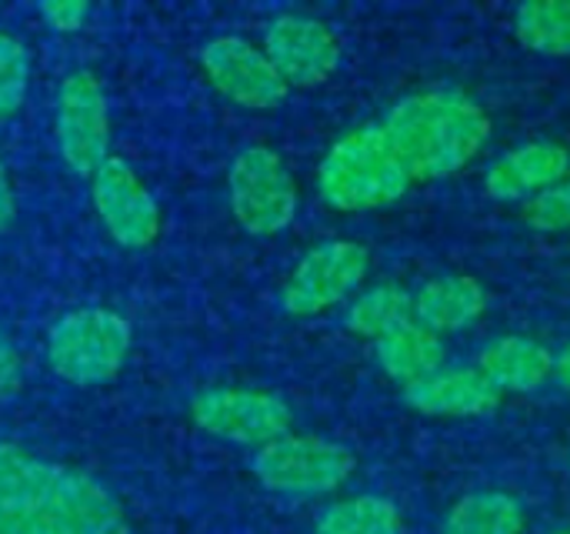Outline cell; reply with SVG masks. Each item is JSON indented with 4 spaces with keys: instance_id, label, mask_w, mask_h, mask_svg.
I'll list each match as a JSON object with an SVG mask.
<instances>
[{
    "instance_id": "1",
    "label": "cell",
    "mask_w": 570,
    "mask_h": 534,
    "mask_svg": "<svg viewBox=\"0 0 570 534\" xmlns=\"http://www.w3.org/2000/svg\"><path fill=\"white\" fill-rule=\"evenodd\" d=\"M0 534H130V525L90 475L0 441Z\"/></svg>"
},
{
    "instance_id": "2",
    "label": "cell",
    "mask_w": 570,
    "mask_h": 534,
    "mask_svg": "<svg viewBox=\"0 0 570 534\" xmlns=\"http://www.w3.org/2000/svg\"><path fill=\"white\" fill-rule=\"evenodd\" d=\"M384 130L414 181H438L484 151L491 117L461 90H421L391 107Z\"/></svg>"
},
{
    "instance_id": "3",
    "label": "cell",
    "mask_w": 570,
    "mask_h": 534,
    "mask_svg": "<svg viewBox=\"0 0 570 534\" xmlns=\"http://www.w3.org/2000/svg\"><path fill=\"white\" fill-rule=\"evenodd\" d=\"M414 177L397 157L384 124H364L344 134L317 167L321 197L341 214H364L401 201Z\"/></svg>"
},
{
    "instance_id": "4",
    "label": "cell",
    "mask_w": 570,
    "mask_h": 534,
    "mask_svg": "<svg viewBox=\"0 0 570 534\" xmlns=\"http://www.w3.org/2000/svg\"><path fill=\"white\" fill-rule=\"evenodd\" d=\"M130 351V324L107 308L63 314L47 338V361L57 378L90 388L110 381Z\"/></svg>"
},
{
    "instance_id": "5",
    "label": "cell",
    "mask_w": 570,
    "mask_h": 534,
    "mask_svg": "<svg viewBox=\"0 0 570 534\" xmlns=\"http://www.w3.org/2000/svg\"><path fill=\"white\" fill-rule=\"evenodd\" d=\"M357 462L351 448L317 435H284L254 455V475L267 492L291 498H321L344 488Z\"/></svg>"
},
{
    "instance_id": "6",
    "label": "cell",
    "mask_w": 570,
    "mask_h": 534,
    "mask_svg": "<svg viewBox=\"0 0 570 534\" xmlns=\"http://www.w3.org/2000/svg\"><path fill=\"white\" fill-rule=\"evenodd\" d=\"M230 207L247 234L267 237L284 231L297 214V184L284 157L264 144L244 147L227 174Z\"/></svg>"
},
{
    "instance_id": "7",
    "label": "cell",
    "mask_w": 570,
    "mask_h": 534,
    "mask_svg": "<svg viewBox=\"0 0 570 534\" xmlns=\"http://www.w3.org/2000/svg\"><path fill=\"white\" fill-rule=\"evenodd\" d=\"M371 251L357 241H324L311 247L284 284V311L294 318L324 314L347 301L367 278Z\"/></svg>"
},
{
    "instance_id": "8",
    "label": "cell",
    "mask_w": 570,
    "mask_h": 534,
    "mask_svg": "<svg viewBox=\"0 0 570 534\" xmlns=\"http://www.w3.org/2000/svg\"><path fill=\"white\" fill-rule=\"evenodd\" d=\"M190 415L200 431L247 448H264L291 435L294 415L287 401L267 391L247 388H210L190 401Z\"/></svg>"
},
{
    "instance_id": "9",
    "label": "cell",
    "mask_w": 570,
    "mask_h": 534,
    "mask_svg": "<svg viewBox=\"0 0 570 534\" xmlns=\"http://www.w3.org/2000/svg\"><path fill=\"white\" fill-rule=\"evenodd\" d=\"M110 140V117L104 87L90 70H77L60 87L57 104V144L67 167L80 177H94L107 154Z\"/></svg>"
},
{
    "instance_id": "10",
    "label": "cell",
    "mask_w": 570,
    "mask_h": 534,
    "mask_svg": "<svg viewBox=\"0 0 570 534\" xmlns=\"http://www.w3.org/2000/svg\"><path fill=\"white\" fill-rule=\"evenodd\" d=\"M264 54L287 87H321L341 64V40L314 17L284 13L271 20L264 33Z\"/></svg>"
},
{
    "instance_id": "11",
    "label": "cell",
    "mask_w": 570,
    "mask_h": 534,
    "mask_svg": "<svg viewBox=\"0 0 570 534\" xmlns=\"http://www.w3.org/2000/svg\"><path fill=\"white\" fill-rule=\"evenodd\" d=\"M200 64L210 84L240 107L271 110L287 97V84L274 70L271 57L244 37H214L204 43Z\"/></svg>"
},
{
    "instance_id": "12",
    "label": "cell",
    "mask_w": 570,
    "mask_h": 534,
    "mask_svg": "<svg viewBox=\"0 0 570 534\" xmlns=\"http://www.w3.org/2000/svg\"><path fill=\"white\" fill-rule=\"evenodd\" d=\"M94 207L110 231V237L124 247H147L160 234V211L140 177L127 161L107 157L94 174Z\"/></svg>"
},
{
    "instance_id": "13",
    "label": "cell",
    "mask_w": 570,
    "mask_h": 534,
    "mask_svg": "<svg viewBox=\"0 0 570 534\" xmlns=\"http://www.w3.org/2000/svg\"><path fill=\"white\" fill-rule=\"evenodd\" d=\"M570 151L558 140H531L498 157L484 174V191L494 201H531L534 194L568 181Z\"/></svg>"
},
{
    "instance_id": "14",
    "label": "cell",
    "mask_w": 570,
    "mask_h": 534,
    "mask_svg": "<svg viewBox=\"0 0 570 534\" xmlns=\"http://www.w3.org/2000/svg\"><path fill=\"white\" fill-rule=\"evenodd\" d=\"M404 401L431 418H474L494 411L501 391L478 368H461V371H438L404 388Z\"/></svg>"
},
{
    "instance_id": "15",
    "label": "cell",
    "mask_w": 570,
    "mask_h": 534,
    "mask_svg": "<svg viewBox=\"0 0 570 534\" xmlns=\"http://www.w3.org/2000/svg\"><path fill=\"white\" fill-rule=\"evenodd\" d=\"M488 308V291L471 274H444L428 281L414 294V321L434 334L461 331L474 324Z\"/></svg>"
},
{
    "instance_id": "16",
    "label": "cell",
    "mask_w": 570,
    "mask_h": 534,
    "mask_svg": "<svg viewBox=\"0 0 570 534\" xmlns=\"http://www.w3.org/2000/svg\"><path fill=\"white\" fill-rule=\"evenodd\" d=\"M478 371L501 395L504 391L528 395V391H538L554 375V358L541 341L511 334V338H498L494 344L484 348V355L478 361Z\"/></svg>"
},
{
    "instance_id": "17",
    "label": "cell",
    "mask_w": 570,
    "mask_h": 534,
    "mask_svg": "<svg viewBox=\"0 0 570 534\" xmlns=\"http://www.w3.org/2000/svg\"><path fill=\"white\" fill-rule=\"evenodd\" d=\"M374 355H377V365L384 368V375L391 381H401L404 388L438 375L444 365L441 334L421 328L417 321H411V324L391 331L387 338L374 341Z\"/></svg>"
},
{
    "instance_id": "18",
    "label": "cell",
    "mask_w": 570,
    "mask_h": 534,
    "mask_svg": "<svg viewBox=\"0 0 570 534\" xmlns=\"http://www.w3.org/2000/svg\"><path fill=\"white\" fill-rule=\"evenodd\" d=\"M441 534H524V505L508 492H471L444 515Z\"/></svg>"
},
{
    "instance_id": "19",
    "label": "cell",
    "mask_w": 570,
    "mask_h": 534,
    "mask_svg": "<svg viewBox=\"0 0 570 534\" xmlns=\"http://www.w3.org/2000/svg\"><path fill=\"white\" fill-rule=\"evenodd\" d=\"M314 534H404V515L381 495H351L317 515Z\"/></svg>"
},
{
    "instance_id": "20",
    "label": "cell",
    "mask_w": 570,
    "mask_h": 534,
    "mask_svg": "<svg viewBox=\"0 0 570 534\" xmlns=\"http://www.w3.org/2000/svg\"><path fill=\"white\" fill-rule=\"evenodd\" d=\"M411 314H414L411 291H404L401 284H377L347 308V328L361 338L381 341L391 331L411 324Z\"/></svg>"
},
{
    "instance_id": "21",
    "label": "cell",
    "mask_w": 570,
    "mask_h": 534,
    "mask_svg": "<svg viewBox=\"0 0 570 534\" xmlns=\"http://www.w3.org/2000/svg\"><path fill=\"white\" fill-rule=\"evenodd\" d=\"M514 33L521 47L544 57L570 54V0H528L514 10Z\"/></svg>"
},
{
    "instance_id": "22",
    "label": "cell",
    "mask_w": 570,
    "mask_h": 534,
    "mask_svg": "<svg viewBox=\"0 0 570 534\" xmlns=\"http://www.w3.org/2000/svg\"><path fill=\"white\" fill-rule=\"evenodd\" d=\"M27 80H30V57L23 43L0 30V120L23 104Z\"/></svg>"
},
{
    "instance_id": "23",
    "label": "cell",
    "mask_w": 570,
    "mask_h": 534,
    "mask_svg": "<svg viewBox=\"0 0 570 534\" xmlns=\"http://www.w3.org/2000/svg\"><path fill=\"white\" fill-rule=\"evenodd\" d=\"M524 221L541 234L570 231V177L524 201Z\"/></svg>"
},
{
    "instance_id": "24",
    "label": "cell",
    "mask_w": 570,
    "mask_h": 534,
    "mask_svg": "<svg viewBox=\"0 0 570 534\" xmlns=\"http://www.w3.org/2000/svg\"><path fill=\"white\" fill-rule=\"evenodd\" d=\"M40 13L50 20V27L57 30H80L90 7L83 0H43L40 3Z\"/></svg>"
},
{
    "instance_id": "25",
    "label": "cell",
    "mask_w": 570,
    "mask_h": 534,
    "mask_svg": "<svg viewBox=\"0 0 570 534\" xmlns=\"http://www.w3.org/2000/svg\"><path fill=\"white\" fill-rule=\"evenodd\" d=\"M17 391H20V358L0 328V401H10Z\"/></svg>"
},
{
    "instance_id": "26",
    "label": "cell",
    "mask_w": 570,
    "mask_h": 534,
    "mask_svg": "<svg viewBox=\"0 0 570 534\" xmlns=\"http://www.w3.org/2000/svg\"><path fill=\"white\" fill-rule=\"evenodd\" d=\"M13 221V191H10V181L0 167V231H7Z\"/></svg>"
},
{
    "instance_id": "27",
    "label": "cell",
    "mask_w": 570,
    "mask_h": 534,
    "mask_svg": "<svg viewBox=\"0 0 570 534\" xmlns=\"http://www.w3.org/2000/svg\"><path fill=\"white\" fill-rule=\"evenodd\" d=\"M554 375H558V381L570 388V344L554 358Z\"/></svg>"
},
{
    "instance_id": "28",
    "label": "cell",
    "mask_w": 570,
    "mask_h": 534,
    "mask_svg": "<svg viewBox=\"0 0 570 534\" xmlns=\"http://www.w3.org/2000/svg\"><path fill=\"white\" fill-rule=\"evenodd\" d=\"M551 534H570V528H558V532H551Z\"/></svg>"
}]
</instances>
